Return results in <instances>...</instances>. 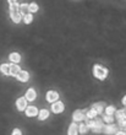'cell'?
Instances as JSON below:
<instances>
[{
    "mask_svg": "<svg viewBox=\"0 0 126 135\" xmlns=\"http://www.w3.org/2000/svg\"><path fill=\"white\" fill-rule=\"evenodd\" d=\"M50 115V112L49 109H46V108H43V109L39 110V114H38V119L39 120H46L48 119Z\"/></svg>",
    "mask_w": 126,
    "mask_h": 135,
    "instance_id": "2e32d148",
    "label": "cell"
},
{
    "mask_svg": "<svg viewBox=\"0 0 126 135\" xmlns=\"http://www.w3.org/2000/svg\"><path fill=\"white\" fill-rule=\"evenodd\" d=\"M97 119V118H95ZM95 119H86V124L89 127V129H92L94 127V123H95Z\"/></svg>",
    "mask_w": 126,
    "mask_h": 135,
    "instance_id": "484cf974",
    "label": "cell"
},
{
    "mask_svg": "<svg viewBox=\"0 0 126 135\" xmlns=\"http://www.w3.org/2000/svg\"><path fill=\"white\" fill-rule=\"evenodd\" d=\"M25 97L27 98V101H34L36 98H37V92H36V90L34 89H32V87H29V89L26 91V95Z\"/></svg>",
    "mask_w": 126,
    "mask_h": 135,
    "instance_id": "7c38bea8",
    "label": "cell"
},
{
    "mask_svg": "<svg viewBox=\"0 0 126 135\" xmlns=\"http://www.w3.org/2000/svg\"><path fill=\"white\" fill-rule=\"evenodd\" d=\"M92 108L97 112V114H104V110H105V106H104V103H102V102H97L94 103L93 106H92Z\"/></svg>",
    "mask_w": 126,
    "mask_h": 135,
    "instance_id": "4fadbf2b",
    "label": "cell"
},
{
    "mask_svg": "<svg viewBox=\"0 0 126 135\" xmlns=\"http://www.w3.org/2000/svg\"><path fill=\"white\" fill-rule=\"evenodd\" d=\"M9 60L14 64H18L21 61V54L18 52H12V53L9 54Z\"/></svg>",
    "mask_w": 126,
    "mask_h": 135,
    "instance_id": "8fae6325",
    "label": "cell"
},
{
    "mask_svg": "<svg viewBox=\"0 0 126 135\" xmlns=\"http://www.w3.org/2000/svg\"><path fill=\"white\" fill-rule=\"evenodd\" d=\"M32 21H33V15H32L31 12L23 16V22H25L26 25H29V23H31Z\"/></svg>",
    "mask_w": 126,
    "mask_h": 135,
    "instance_id": "603a6c76",
    "label": "cell"
},
{
    "mask_svg": "<svg viewBox=\"0 0 126 135\" xmlns=\"http://www.w3.org/2000/svg\"><path fill=\"white\" fill-rule=\"evenodd\" d=\"M125 132H126V130H125Z\"/></svg>",
    "mask_w": 126,
    "mask_h": 135,
    "instance_id": "4dcf8cb0",
    "label": "cell"
},
{
    "mask_svg": "<svg viewBox=\"0 0 126 135\" xmlns=\"http://www.w3.org/2000/svg\"><path fill=\"white\" fill-rule=\"evenodd\" d=\"M0 71H1V74H3V75H6V76L11 75V73H10V64H1V65H0Z\"/></svg>",
    "mask_w": 126,
    "mask_h": 135,
    "instance_id": "d6986e66",
    "label": "cell"
},
{
    "mask_svg": "<svg viewBox=\"0 0 126 135\" xmlns=\"http://www.w3.org/2000/svg\"><path fill=\"white\" fill-rule=\"evenodd\" d=\"M78 133H80V124H77L76 122H72V123L69 125L67 135H78Z\"/></svg>",
    "mask_w": 126,
    "mask_h": 135,
    "instance_id": "30bf717a",
    "label": "cell"
},
{
    "mask_svg": "<svg viewBox=\"0 0 126 135\" xmlns=\"http://www.w3.org/2000/svg\"><path fill=\"white\" fill-rule=\"evenodd\" d=\"M103 122H104L105 124H112L114 123V115H107V114H103Z\"/></svg>",
    "mask_w": 126,
    "mask_h": 135,
    "instance_id": "44dd1931",
    "label": "cell"
},
{
    "mask_svg": "<svg viewBox=\"0 0 126 135\" xmlns=\"http://www.w3.org/2000/svg\"><path fill=\"white\" fill-rule=\"evenodd\" d=\"M87 118H86V112L84 109H76L72 113V120L76 122V123H82L83 120H86Z\"/></svg>",
    "mask_w": 126,
    "mask_h": 135,
    "instance_id": "3957f363",
    "label": "cell"
},
{
    "mask_svg": "<svg viewBox=\"0 0 126 135\" xmlns=\"http://www.w3.org/2000/svg\"><path fill=\"white\" fill-rule=\"evenodd\" d=\"M16 79L21 82H27L28 80H29V74H28V71H26V70H21V73L16 76Z\"/></svg>",
    "mask_w": 126,
    "mask_h": 135,
    "instance_id": "5bb4252c",
    "label": "cell"
},
{
    "mask_svg": "<svg viewBox=\"0 0 126 135\" xmlns=\"http://www.w3.org/2000/svg\"><path fill=\"white\" fill-rule=\"evenodd\" d=\"M84 112H86V118L87 119H95V117L98 115L97 114V112H95L93 108H87V109H84Z\"/></svg>",
    "mask_w": 126,
    "mask_h": 135,
    "instance_id": "e0dca14e",
    "label": "cell"
},
{
    "mask_svg": "<svg viewBox=\"0 0 126 135\" xmlns=\"http://www.w3.org/2000/svg\"><path fill=\"white\" fill-rule=\"evenodd\" d=\"M121 102H123V104L126 107V96H124V97H123V101H121Z\"/></svg>",
    "mask_w": 126,
    "mask_h": 135,
    "instance_id": "f1b7e54d",
    "label": "cell"
},
{
    "mask_svg": "<svg viewBox=\"0 0 126 135\" xmlns=\"http://www.w3.org/2000/svg\"><path fill=\"white\" fill-rule=\"evenodd\" d=\"M64 109H65V104H64L61 101H56V102L52 103V112L55 114L63 113Z\"/></svg>",
    "mask_w": 126,
    "mask_h": 135,
    "instance_id": "8992f818",
    "label": "cell"
},
{
    "mask_svg": "<svg viewBox=\"0 0 126 135\" xmlns=\"http://www.w3.org/2000/svg\"><path fill=\"white\" fill-rule=\"evenodd\" d=\"M89 130V127H88L87 124H86V122H82V123H80V133L81 134H86V133Z\"/></svg>",
    "mask_w": 126,
    "mask_h": 135,
    "instance_id": "7402d4cb",
    "label": "cell"
},
{
    "mask_svg": "<svg viewBox=\"0 0 126 135\" xmlns=\"http://www.w3.org/2000/svg\"><path fill=\"white\" fill-rule=\"evenodd\" d=\"M20 12H21L22 16L29 14V12H31V11H29V4H26V3L20 4Z\"/></svg>",
    "mask_w": 126,
    "mask_h": 135,
    "instance_id": "ac0fdd59",
    "label": "cell"
},
{
    "mask_svg": "<svg viewBox=\"0 0 126 135\" xmlns=\"http://www.w3.org/2000/svg\"><path fill=\"white\" fill-rule=\"evenodd\" d=\"M11 135H22V132L18 128H15L12 130V133H11Z\"/></svg>",
    "mask_w": 126,
    "mask_h": 135,
    "instance_id": "4316f807",
    "label": "cell"
},
{
    "mask_svg": "<svg viewBox=\"0 0 126 135\" xmlns=\"http://www.w3.org/2000/svg\"><path fill=\"white\" fill-rule=\"evenodd\" d=\"M104 127H105V123L103 122V119H95L94 127H93L91 130L93 133H95V134H99V133L104 132Z\"/></svg>",
    "mask_w": 126,
    "mask_h": 135,
    "instance_id": "5b68a950",
    "label": "cell"
},
{
    "mask_svg": "<svg viewBox=\"0 0 126 135\" xmlns=\"http://www.w3.org/2000/svg\"><path fill=\"white\" fill-rule=\"evenodd\" d=\"M46 100L49 103L56 102V101L59 100V93L56 92V91H54V90H49V91H47V93H46Z\"/></svg>",
    "mask_w": 126,
    "mask_h": 135,
    "instance_id": "52a82bcc",
    "label": "cell"
},
{
    "mask_svg": "<svg viewBox=\"0 0 126 135\" xmlns=\"http://www.w3.org/2000/svg\"><path fill=\"white\" fill-rule=\"evenodd\" d=\"M109 71L108 69L105 66H103V65H99V64H95L94 66H93V76H94L95 79H98V80H105L107 79V76H108Z\"/></svg>",
    "mask_w": 126,
    "mask_h": 135,
    "instance_id": "7a4b0ae2",
    "label": "cell"
},
{
    "mask_svg": "<svg viewBox=\"0 0 126 135\" xmlns=\"http://www.w3.org/2000/svg\"><path fill=\"white\" fill-rule=\"evenodd\" d=\"M9 10H10V17L12 20V22L20 23L22 21V18H23V16L20 12V4H17V3L10 4V9Z\"/></svg>",
    "mask_w": 126,
    "mask_h": 135,
    "instance_id": "6da1fadb",
    "label": "cell"
},
{
    "mask_svg": "<svg viewBox=\"0 0 126 135\" xmlns=\"http://www.w3.org/2000/svg\"><path fill=\"white\" fill-rule=\"evenodd\" d=\"M25 114L28 118H33V117H36V115L39 114V109L36 106H28L25 110Z\"/></svg>",
    "mask_w": 126,
    "mask_h": 135,
    "instance_id": "9c48e42d",
    "label": "cell"
},
{
    "mask_svg": "<svg viewBox=\"0 0 126 135\" xmlns=\"http://www.w3.org/2000/svg\"><path fill=\"white\" fill-rule=\"evenodd\" d=\"M9 3L12 4V3H16V0H9Z\"/></svg>",
    "mask_w": 126,
    "mask_h": 135,
    "instance_id": "f546056e",
    "label": "cell"
},
{
    "mask_svg": "<svg viewBox=\"0 0 126 135\" xmlns=\"http://www.w3.org/2000/svg\"><path fill=\"white\" fill-rule=\"evenodd\" d=\"M116 110L118 109H116L114 106H108V107H105L104 114H107V115H115Z\"/></svg>",
    "mask_w": 126,
    "mask_h": 135,
    "instance_id": "ffe728a7",
    "label": "cell"
},
{
    "mask_svg": "<svg viewBox=\"0 0 126 135\" xmlns=\"http://www.w3.org/2000/svg\"><path fill=\"white\" fill-rule=\"evenodd\" d=\"M115 135H126V132H125V130H119V132L116 133Z\"/></svg>",
    "mask_w": 126,
    "mask_h": 135,
    "instance_id": "83f0119b",
    "label": "cell"
},
{
    "mask_svg": "<svg viewBox=\"0 0 126 135\" xmlns=\"http://www.w3.org/2000/svg\"><path fill=\"white\" fill-rule=\"evenodd\" d=\"M38 10H39V6L36 3L29 4V11H31V14H34V12H37Z\"/></svg>",
    "mask_w": 126,
    "mask_h": 135,
    "instance_id": "cb8c5ba5",
    "label": "cell"
},
{
    "mask_svg": "<svg viewBox=\"0 0 126 135\" xmlns=\"http://www.w3.org/2000/svg\"><path fill=\"white\" fill-rule=\"evenodd\" d=\"M27 98L26 97H18L17 100H16V108H17V110H20V112H22V110H26V108H27Z\"/></svg>",
    "mask_w": 126,
    "mask_h": 135,
    "instance_id": "ba28073f",
    "label": "cell"
},
{
    "mask_svg": "<svg viewBox=\"0 0 126 135\" xmlns=\"http://www.w3.org/2000/svg\"><path fill=\"white\" fill-rule=\"evenodd\" d=\"M120 130V128H119V125H116V124H114V123H112V124H105V127H104V134H107V135H114V134H116V133Z\"/></svg>",
    "mask_w": 126,
    "mask_h": 135,
    "instance_id": "277c9868",
    "label": "cell"
},
{
    "mask_svg": "<svg viewBox=\"0 0 126 135\" xmlns=\"http://www.w3.org/2000/svg\"><path fill=\"white\" fill-rule=\"evenodd\" d=\"M10 73L12 76H17L20 73H21V68H20V65L18 64H14V63H11L10 64Z\"/></svg>",
    "mask_w": 126,
    "mask_h": 135,
    "instance_id": "9a60e30c",
    "label": "cell"
},
{
    "mask_svg": "<svg viewBox=\"0 0 126 135\" xmlns=\"http://www.w3.org/2000/svg\"><path fill=\"white\" fill-rule=\"evenodd\" d=\"M118 125H119L120 130H126V119H124V120H120V122H118Z\"/></svg>",
    "mask_w": 126,
    "mask_h": 135,
    "instance_id": "d4e9b609",
    "label": "cell"
}]
</instances>
